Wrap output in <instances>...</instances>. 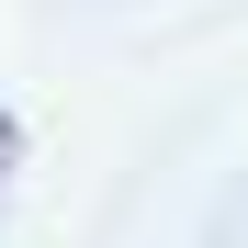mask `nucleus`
<instances>
[{
    "label": "nucleus",
    "instance_id": "1",
    "mask_svg": "<svg viewBox=\"0 0 248 248\" xmlns=\"http://www.w3.org/2000/svg\"><path fill=\"white\" fill-rule=\"evenodd\" d=\"M12 158H23V124H12V113H0V170H12Z\"/></svg>",
    "mask_w": 248,
    "mask_h": 248
}]
</instances>
